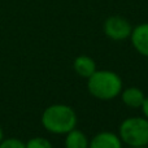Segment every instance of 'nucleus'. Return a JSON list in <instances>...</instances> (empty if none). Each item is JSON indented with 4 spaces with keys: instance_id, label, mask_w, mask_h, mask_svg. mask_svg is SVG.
<instances>
[{
    "instance_id": "nucleus-1",
    "label": "nucleus",
    "mask_w": 148,
    "mask_h": 148,
    "mask_svg": "<svg viewBox=\"0 0 148 148\" xmlns=\"http://www.w3.org/2000/svg\"><path fill=\"white\" fill-rule=\"evenodd\" d=\"M40 122L48 133L65 135L77 127L78 117L75 110L66 104H52L42 113Z\"/></svg>"
},
{
    "instance_id": "nucleus-2",
    "label": "nucleus",
    "mask_w": 148,
    "mask_h": 148,
    "mask_svg": "<svg viewBox=\"0 0 148 148\" xmlns=\"http://www.w3.org/2000/svg\"><path fill=\"white\" fill-rule=\"evenodd\" d=\"M123 88L121 77L112 70H99L87 78V90L95 99L108 101L120 96Z\"/></svg>"
},
{
    "instance_id": "nucleus-3",
    "label": "nucleus",
    "mask_w": 148,
    "mask_h": 148,
    "mask_svg": "<svg viewBox=\"0 0 148 148\" xmlns=\"http://www.w3.org/2000/svg\"><path fill=\"white\" fill-rule=\"evenodd\" d=\"M118 136L129 147L148 146V118L129 117L121 122Z\"/></svg>"
},
{
    "instance_id": "nucleus-4",
    "label": "nucleus",
    "mask_w": 148,
    "mask_h": 148,
    "mask_svg": "<svg viewBox=\"0 0 148 148\" xmlns=\"http://www.w3.org/2000/svg\"><path fill=\"white\" fill-rule=\"evenodd\" d=\"M103 31L107 38L114 42H122L126 39H130L133 26L127 18L116 14L105 18L104 23H103Z\"/></svg>"
},
{
    "instance_id": "nucleus-5",
    "label": "nucleus",
    "mask_w": 148,
    "mask_h": 148,
    "mask_svg": "<svg viewBox=\"0 0 148 148\" xmlns=\"http://www.w3.org/2000/svg\"><path fill=\"white\" fill-rule=\"evenodd\" d=\"M134 49L139 55L148 57V22H142L134 26L130 35Z\"/></svg>"
},
{
    "instance_id": "nucleus-6",
    "label": "nucleus",
    "mask_w": 148,
    "mask_h": 148,
    "mask_svg": "<svg viewBox=\"0 0 148 148\" xmlns=\"http://www.w3.org/2000/svg\"><path fill=\"white\" fill-rule=\"evenodd\" d=\"M88 148H122V140L117 134L101 131L90 139Z\"/></svg>"
},
{
    "instance_id": "nucleus-7",
    "label": "nucleus",
    "mask_w": 148,
    "mask_h": 148,
    "mask_svg": "<svg viewBox=\"0 0 148 148\" xmlns=\"http://www.w3.org/2000/svg\"><path fill=\"white\" fill-rule=\"evenodd\" d=\"M121 100L122 103L129 108H142V104H143L144 99H146V95L142 91L139 87L131 86L127 87V88H122L120 94Z\"/></svg>"
},
{
    "instance_id": "nucleus-8",
    "label": "nucleus",
    "mask_w": 148,
    "mask_h": 148,
    "mask_svg": "<svg viewBox=\"0 0 148 148\" xmlns=\"http://www.w3.org/2000/svg\"><path fill=\"white\" fill-rule=\"evenodd\" d=\"M73 69L79 77L87 79L96 72L97 68H96V62H95V60L92 57L87 56V55H81V56L74 59Z\"/></svg>"
},
{
    "instance_id": "nucleus-9",
    "label": "nucleus",
    "mask_w": 148,
    "mask_h": 148,
    "mask_svg": "<svg viewBox=\"0 0 148 148\" xmlns=\"http://www.w3.org/2000/svg\"><path fill=\"white\" fill-rule=\"evenodd\" d=\"M90 139L81 130L73 129L68 134H65V148H88Z\"/></svg>"
},
{
    "instance_id": "nucleus-10",
    "label": "nucleus",
    "mask_w": 148,
    "mask_h": 148,
    "mask_svg": "<svg viewBox=\"0 0 148 148\" xmlns=\"http://www.w3.org/2000/svg\"><path fill=\"white\" fill-rule=\"evenodd\" d=\"M26 148H53L52 143L43 136H34L25 143Z\"/></svg>"
},
{
    "instance_id": "nucleus-11",
    "label": "nucleus",
    "mask_w": 148,
    "mask_h": 148,
    "mask_svg": "<svg viewBox=\"0 0 148 148\" xmlns=\"http://www.w3.org/2000/svg\"><path fill=\"white\" fill-rule=\"evenodd\" d=\"M0 148H26V146L18 138H7L0 142Z\"/></svg>"
},
{
    "instance_id": "nucleus-12",
    "label": "nucleus",
    "mask_w": 148,
    "mask_h": 148,
    "mask_svg": "<svg viewBox=\"0 0 148 148\" xmlns=\"http://www.w3.org/2000/svg\"><path fill=\"white\" fill-rule=\"evenodd\" d=\"M142 112H143V114H144V117L148 118V96H146V99H144V101H143V104H142Z\"/></svg>"
},
{
    "instance_id": "nucleus-13",
    "label": "nucleus",
    "mask_w": 148,
    "mask_h": 148,
    "mask_svg": "<svg viewBox=\"0 0 148 148\" xmlns=\"http://www.w3.org/2000/svg\"><path fill=\"white\" fill-rule=\"evenodd\" d=\"M4 139V134H3V129H1V126H0V142Z\"/></svg>"
},
{
    "instance_id": "nucleus-14",
    "label": "nucleus",
    "mask_w": 148,
    "mask_h": 148,
    "mask_svg": "<svg viewBox=\"0 0 148 148\" xmlns=\"http://www.w3.org/2000/svg\"><path fill=\"white\" fill-rule=\"evenodd\" d=\"M130 148H148V146H136V147H130Z\"/></svg>"
}]
</instances>
